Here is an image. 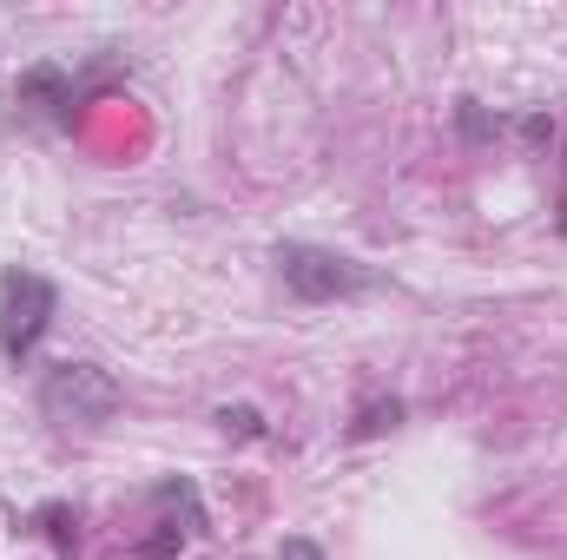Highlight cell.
<instances>
[{
	"label": "cell",
	"instance_id": "1",
	"mask_svg": "<svg viewBox=\"0 0 567 560\" xmlns=\"http://www.w3.org/2000/svg\"><path fill=\"white\" fill-rule=\"evenodd\" d=\"M120 383L100 370V363H53L40 376V409L66 428H100V422L120 416Z\"/></svg>",
	"mask_w": 567,
	"mask_h": 560
},
{
	"label": "cell",
	"instance_id": "2",
	"mask_svg": "<svg viewBox=\"0 0 567 560\" xmlns=\"http://www.w3.org/2000/svg\"><path fill=\"white\" fill-rule=\"evenodd\" d=\"M53 310H60V290L40 271H7L0 278V356H13V363L33 356V343L47 336Z\"/></svg>",
	"mask_w": 567,
	"mask_h": 560
},
{
	"label": "cell",
	"instance_id": "3",
	"mask_svg": "<svg viewBox=\"0 0 567 560\" xmlns=\"http://www.w3.org/2000/svg\"><path fill=\"white\" fill-rule=\"evenodd\" d=\"M278 278L303 297V303H330L350 290H370V271L357 258H337L323 245H278Z\"/></svg>",
	"mask_w": 567,
	"mask_h": 560
},
{
	"label": "cell",
	"instance_id": "4",
	"mask_svg": "<svg viewBox=\"0 0 567 560\" xmlns=\"http://www.w3.org/2000/svg\"><path fill=\"white\" fill-rule=\"evenodd\" d=\"M13 100H20V106H40V113H47V106H66V73H60V66H33V73L13 86Z\"/></svg>",
	"mask_w": 567,
	"mask_h": 560
},
{
	"label": "cell",
	"instance_id": "5",
	"mask_svg": "<svg viewBox=\"0 0 567 560\" xmlns=\"http://www.w3.org/2000/svg\"><path fill=\"white\" fill-rule=\"evenodd\" d=\"M396 416H403V403H370V409L357 416V435H377V428H390Z\"/></svg>",
	"mask_w": 567,
	"mask_h": 560
},
{
	"label": "cell",
	"instance_id": "6",
	"mask_svg": "<svg viewBox=\"0 0 567 560\" xmlns=\"http://www.w3.org/2000/svg\"><path fill=\"white\" fill-rule=\"evenodd\" d=\"M218 422H225V428H238V435H265L258 409H218Z\"/></svg>",
	"mask_w": 567,
	"mask_h": 560
},
{
	"label": "cell",
	"instance_id": "7",
	"mask_svg": "<svg viewBox=\"0 0 567 560\" xmlns=\"http://www.w3.org/2000/svg\"><path fill=\"white\" fill-rule=\"evenodd\" d=\"M278 560H323V548H317V541H303V535H290V541L278 548Z\"/></svg>",
	"mask_w": 567,
	"mask_h": 560
},
{
	"label": "cell",
	"instance_id": "8",
	"mask_svg": "<svg viewBox=\"0 0 567 560\" xmlns=\"http://www.w3.org/2000/svg\"><path fill=\"white\" fill-rule=\"evenodd\" d=\"M40 521H47V535H53V541H60V548H73V528H66V508H47V515H40Z\"/></svg>",
	"mask_w": 567,
	"mask_h": 560
}]
</instances>
